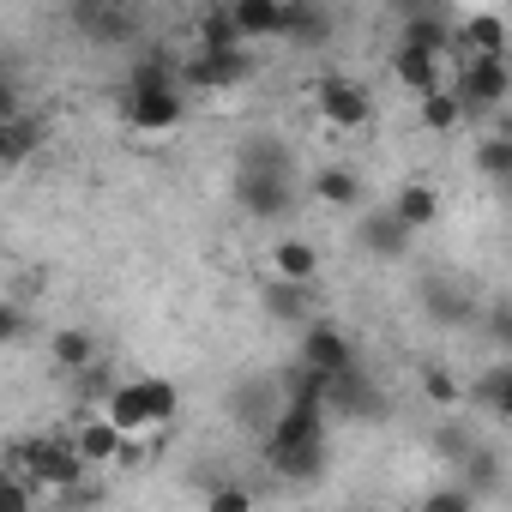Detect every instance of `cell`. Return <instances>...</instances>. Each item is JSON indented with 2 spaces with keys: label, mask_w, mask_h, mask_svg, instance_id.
I'll list each match as a JSON object with an SVG mask.
<instances>
[{
  "label": "cell",
  "mask_w": 512,
  "mask_h": 512,
  "mask_svg": "<svg viewBox=\"0 0 512 512\" xmlns=\"http://www.w3.org/2000/svg\"><path fill=\"white\" fill-rule=\"evenodd\" d=\"M13 470H19L25 482L55 488V494H73V488L85 482V458H79L73 434H37V440H25V446L13 452Z\"/></svg>",
  "instance_id": "6da1fadb"
},
{
  "label": "cell",
  "mask_w": 512,
  "mask_h": 512,
  "mask_svg": "<svg viewBox=\"0 0 512 512\" xmlns=\"http://www.w3.org/2000/svg\"><path fill=\"white\" fill-rule=\"evenodd\" d=\"M235 205L247 217H260V223H278L296 205V175H284V169H235Z\"/></svg>",
  "instance_id": "7a4b0ae2"
},
{
  "label": "cell",
  "mask_w": 512,
  "mask_h": 512,
  "mask_svg": "<svg viewBox=\"0 0 512 512\" xmlns=\"http://www.w3.org/2000/svg\"><path fill=\"white\" fill-rule=\"evenodd\" d=\"M314 109H320V121L338 127V133H356V127L374 121V97H368V85H356V79H344V73H326V79L314 85Z\"/></svg>",
  "instance_id": "3957f363"
},
{
  "label": "cell",
  "mask_w": 512,
  "mask_h": 512,
  "mask_svg": "<svg viewBox=\"0 0 512 512\" xmlns=\"http://www.w3.org/2000/svg\"><path fill=\"white\" fill-rule=\"evenodd\" d=\"M314 446H326V410H314V404H284V416H278L272 434H266V464L278 470L284 458L314 452Z\"/></svg>",
  "instance_id": "277c9868"
},
{
  "label": "cell",
  "mask_w": 512,
  "mask_h": 512,
  "mask_svg": "<svg viewBox=\"0 0 512 512\" xmlns=\"http://www.w3.org/2000/svg\"><path fill=\"white\" fill-rule=\"evenodd\" d=\"M253 73V55L247 49H211V55H187L181 61V85H193V91H229V85H241Z\"/></svg>",
  "instance_id": "5b68a950"
},
{
  "label": "cell",
  "mask_w": 512,
  "mask_h": 512,
  "mask_svg": "<svg viewBox=\"0 0 512 512\" xmlns=\"http://www.w3.org/2000/svg\"><path fill=\"white\" fill-rule=\"evenodd\" d=\"M302 368H314V374H326V380L350 374V368H356V344H350V332L332 326V320H314V326L302 332Z\"/></svg>",
  "instance_id": "8992f818"
},
{
  "label": "cell",
  "mask_w": 512,
  "mask_h": 512,
  "mask_svg": "<svg viewBox=\"0 0 512 512\" xmlns=\"http://www.w3.org/2000/svg\"><path fill=\"white\" fill-rule=\"evenodd\" d=\"M326 410H332L338 422H374V416H386V392H380L362 368H350V374H338V380L326 386Z\"/></svg>",
  "instance_id": "52a82bcc"
},
{
  "label": "cell",
  "mask_w": 512,
  "mask_h": 512,
  "mask_svg": "<svg viewBox=\"0 0 512 512\" xmlns=\"http://www.w3.org/2000/svg\"><path fill=\"white\" fill-rule=\"evenodd\" d=\"M506 91H512L506 61H470L464 79H458V103H464V115H488V109H500Z\"/></svg>",
  "instance_id": "ba28073f"
},
{
  "label": "cell",
  "mask_w": 512,
  "mask_h": 512,
  "mask_svg": "<svg viewBox=\"0 0 512 512\" xmlns=\"http://www.w3.org/2000/svg\"><path fill=\"white\" fill-rule=\"evenodd\" d=\"M73 25L91 37V43H133L139 37V19L127 7H115V0H79L73 7Z\"/></svg>",
  "instance_id": "9c48e42d"
},
{
  "label": "cell",
  "mask_w": 512,
  "mask_h": 512,
  "mask_svg": "<svg viewBox=\"0 0 512 512\" xmlns=\"http://www.w3.org/2000/svg\"><path fill=\"white\" fill-rule=\"evenodd\" d=\"M356 247L368 253V260H404L410 253V229L392 217V205L386 211H368L362 223H356Z\"/></svg>",
  "instance_id": "30bf717a"
},
{
  "label": "cell",
  "mask_w": 512,
  "mask_h": 512,
  "mask_svg": "<svg viewBox=\"0 0 512 512\" xmlns=\"http://www.w3.org/2000/svg\"><path fill=\"white\" fill-rule=\"evenodd\" d=\"M458 49H470V61H506V19L500 13H470L458 19Z\"/></svg>",
  "instance_id": "8fae6325"
},
{
  "label": "cell",
  "mask_w": 512,
  "mask_h": 512,
  "mask_svg": "<svg viewBox=\"0 0 512 512\" xmlns=\"http://www.w3.org/2000/svg\"><path fill=\"white\" fill-rule=\"evenodd\" d=\"M73 446H79V458H85V470H91V464H115V458L127 452V434H121L109 416H85V422L73 428Z\"/></svg>",
  "instance_id": "7c38bea8"
},
{
  "label": "cell",
  "mask_w": 512,
  "mask_h": 512,
  "mask_svg": "<svg viewBox=\"0 0 512 512\" xmlns=\"http://www.w3.org/2000/svg\"><path fill=\"white\" fill-rule=\"evenodd\" d=\"M229 19L241 43H260V37H284V7L278 0H229Z\"/></svg>",
  "instance_id": "4fadbf2b"
},
{
  "label": "cell",
  "mask_w": 512,
  "mask_h": 512,
  "mask_svg": "<svg viewBox=\"0 0 512 512\" xmlns=\"http://www.w3.org/2000/svg\"><path fill=\"white\" fill-rule=\"evenodd\" d=\"M392 79H398L404 91L428 97V91H440V55H428V49H410V43H398V49H392Z\"/></svg>",
  "instance_id": "5bb4252c"
},
{
  "label": "cell",
  "mask_w": 512,
  "mask_h": 512,
  "mask_svg": "<svg viewBox=\"0 0 512 512\" xmlns=\"http://www.w3.org/2000/svg\"><path fill=\"white\" fill-rule=\"evenodd\" d=\"M392 217L416 235V229H434V217H440V193L428 187V181H404L398 193H392Z\"/></svg>",
  "instance_id": "9a60e30c"
},
{
  "label": "cell",
  "mask_w": 512,
  "mask_h": 512,
  "mask_svg": "<svg viewBox=\"0 0 512 512\" xmlns=\"http://www.w3.org/2000/svg\"><path fill=\"white\" fill-rule=\"evenodd\" d=\"M103 416L127 434V440H139V434H151V404H145V380H133V386H115V398L103 404Z\"/></svg>",
  "instance_id": "2e32d148"
},
{
  "label": "cell",
  "mask_w": 512,
  "mask_h": 512,
  "mask_svg": "<svg viewBox=\"0 0 512 512\" xmlns=\"http://www.w3.org/2000/svg\"><path fill=\"white\" fill-rule=\"evenodd\" d=\"M272 272L284 278V284H314L320 278V253H314V241H296V235H284L278 247H272Z\"/></svg>",
  "instance_id": "e0dca14e"
},
{
  "label": "cell",
  "mask_w": 512,
  "mask_h": 512,
  "mask_svg": "<svg viewBox=\"0 0 512 512\" xmlns=\"http://www.w3.org/2000/svg\"><path fill=\"white\" fill-rule=\"evenodd\" d=\"M422 308H428V320H434V326H470V320H476L470 296H464L458 284H440V278H428V284H422Z\"/></svg>",
  "instance_id": "ac0fdd59"
},
{
  "label": "cell",
  "mask_w": 512,
  "mask_h": 512,
  "mask_svg": "<svg viewBox=\"0 0 512 512\" xmlns=\"http://www.w3.org/2000/svg\"><path fill=\"white\" fill-rule=\"evenodd\" d=\"M49 356H55L67 374H85V368H97V362H103L97 332H85V326H61V332L49 338Z\"/></svg>",
  "instance_id": "d6986e66"
},
{
  "label": "cell",
  "mask_w": 512,
  "mask_h": 512,
  "mask_svg": "<svg viewBox=\"0 0 512 512\" xmlns=\"http://www.w3.org/2000/svg\"><path fill=\"white\" fill-rule=\"evenodd\" d=\"M260 302H266V314L272 320H284V326H314V308H308V290L302 284H284V278H272L266 290H260Z\"/></svg>",
  "instance_id": "ffe728a7"
},
{
  "label": "cell",
  "mask_w": 512,
  "mask_h": 512,
  "mask_svg": "<svg viewBox=\"0 0 512 512\" xmlns=\"http://www.w3.org/2000/svg\"><path fill=\"white\" fill-rule=\"evenodd\" d=\"M284 37L290 43H326L332 37V13L326 7H314V0H290V7H284Z\"/></svg>",
  "instance_id": "44dd1931"
},
{
  "label": "cell",
  "mask_w": 512,
  "mask_h": 512,
  "mask_svg": "<svg viewBox=\"0 0 512 512\" xmlns=\"http://www.w3.org/2000/svg\"><path fill=\"white\" fill-rule=\"evenodd\" d=\"M235 169H284V175H296V151L284 139H272V133H253L241 145V163Z\"/></svg>",
  "instance_id": "7402d4cb"
},
{
  "label": "cell",
  "mask_w": 512,
  "mask_h": 512,
  "mask_svg": "<svg viewBox=\"0 0 512 512\" xmlns=\"http://www.w3.org/2000/svg\"><path fill=\"white\" fill-rule=\"evenodd\" d=\"M314 199L332 205V211H350V205H362V175L356 169H320L314 175Z\"/></svg>",
  "instance_id": "603a6c76"
},
{
  "label": "cell",
  "mask_w": 512,
  "mask_h": 512,
  "mask_svg": "<svg viewBox=\"0 0 512 512\" xmlns=\"http://www.w3.org/2000/svg\"><path fill=\"white\" fill-rule=\"evenodd\" d=\"M37 145H43V127L31 115H0V157L7 163H25Z\"/></svg>",
  "instance_id": "cb8c5ba5"
},
{
  "label": "cell",
  "mask_w": 512,
  "mask_h": 512,
  "mask_svg": "<svg viewBox=\"0 0 512 512\" xmlns=\"http://www.w3.org/2000/svg\"><path fill=\"white\" fill-rule=\"evenodd\" d=\"M476 398H482L494 416H506V422H512V362H500V368H482V380H476Z\"/></svg>",
  "instance_id": "d4e9b609"
},
{
  "label": "cell",
  "mask_w": 512,
  "mask_h": 512,
  "mask_svg": "<svg viewBox=\"0 0 512 512\" xmlns=\"http://www.w3.org/2000/svg\"><path fill=\"white\" fill-rule=\"evenodd\" d=\"M458 121H464L458 91H428V97H422V127H428V133H452Z\"/></svg>",
  "instance_id": "484cf974"
},
{
  "label": "cell",
  "mask_w": 512,
  "mask_h": 512,
  "mask_svg": "<svg viewBox=\"0 0 512 512\" xmlns=\"http://www.w3.org/2000/svg\"><path fill=\"white\" fill-rule=\"evenodd\" d=\"M476 169L506 187V181H512V139H506V133H488V139L476 145Z\"/></svg>",
  "instance_id": "4316f807"
},
{
  "label": "cell",
  "mask_w": 512,
  "mask_h": 512,
  "mask_svg": "<svg viewBox=\"0 0 512 512\" xmlns=\"http://www.w3.org/2000/svg\"><path fill=\"white\" fill-rule=\"evenodd\" d=\"M145 404H151V428H169L175 422V410H181V398H175V386L169 380H145Z\"/></svg>",
  "instance_id": "83f0119b"
},
{
  "label": "cell",
  "mask_w": 512,
  "mask_h": 512,
  "mask_svg": "<svg viewBox=\"0 0 512 512\" xmlns=\"http://www.w3.org/2000/svg\"><path fill=\"white\" fill-rule=\"evenodd\" d=\"M458 470H464V488H470V494H476V488H494V482H500V458H494L488 446H476V452H470V458H464Z\"/></svg>",
  "instance_id": "f1b7e54d"
},
{
  "label": "cell",
  "mask_w": 512,
  "mask_h": 512,
  "mask_svg": "<svg viewBox=\"0 0 512 512\" xmlns=\"http://www.w3.org/2000/svg\"><path fill=\"white\" fill-rule=\"evenodd\" d=\"M205 512H253V494H247V482H211V494H205Z\"/></svg>",
  "instance_id": "f546056e"
},
{
  "label": "cell",
  "mask_w": 512,
  "mask_h": 512,
  "mask_svg": "<svg viewBox=\"0 0 512 512\" xmlns=\"http://www.w3.org/2000/svg\"><path fill=\"white\" fill-rule=\"evenodd\" d=\"M73 392H79V398H97V404H109V398H115V374H109V368L97 362V368L73 374Z\"/></svg>",
  "instance_id": "4dcf8cb0"
},
{
  "label": "cell",
  "mask_w": 512,
  "mask_h": 512,
  "mask_svg": "<svg viewBox=\"0 0 512 512\" xmlns=\"http://www.w3.org/2000/svg\"><path fill=\"white\" fill-rule=\"evenodd\" d=\"M422 392H428L434 404H458V398H464V386L452 380V368H422Z\"/></svg>",
  "instance_id": "1f68e13d"
},
{
  "label": "cell",
  "mask_w": 512,
  "mask_h": 512,
  "mask_svg": "<svg viewBox=\"0 0 512 512\" xmlns=\"http://www.w3.org/2000/svg\"><path fill=\"white\" fill-rule=\"evenodd\" d=\"M422 512H476V494L470 488H434L422 500Z\"/></svg>",
  "instance_id": "d6a6232c"
},
{
  "label": "cell",
  "mask_w": 512,
  "mask_h": 512,
  "mask_svg": "<svg viewBox=\"0 0 512 512\" xmlns=\"http://www.w3.org/2000/svg\"><path fill=\"white\" fill-rule=\"evenodd\" d=\"M0 512H31V482H25L19 470L0 482Z\"/></svg>",
  "instance_id": "836d02e7"
},
{
  "label": "cell",
  "mask_w": 512,
  "mask_h": 512,
  "mask_svg": "<svg viewBox=\"0 0 512 512\" xmlns=\"http://www.w3.org/2000/svg\"><path fill=\"white\" fill-rule=\"evenodd\" d=\"M488 338H494L500 350H512V302H494V308H488Z\"/></svg>",
  "instance_id": "e575fe53"
},
{
  "label": "cell",
  "mask_w": 512,
  "mask_h": 512,
  "mask_svg": "<svg viewBox=\"0 0 512 512\" xmlns=\"http://www.w3.org/2000/svg\"><path fill=\"white\" fill-rule=\"evenodd\" d=\"M440 452H446L452 464H464V458L476 452V440H464V428H440Z\"/></svg>",
  "instance_id": "d590c367"
},
{
  "label": "cell",
  "mask_w": 512,
  "mask_h": 512,
  "mask_svg": "<svg viewBox=\"0 0 512 512\" xmlns=\"http://www.w3.org/2000/svg\"><path fill=\"white\" fill-rule=\"evenodd\" d=\"M19 332H25V314H19V308L7 302V308H0V338H7V344H13Z\"/></svg>",
  "instance_id": "8d00e7d4"
},
{
  "label": "cell",
  "mask_w": 512,
  "mask_h": 512,
  "mask_svg": "<svg viewBox=\"0 0 512 512\" xmlns=\"http://www.w3.org/2000/svg\"><path fill=\"white\" fill-rule=\"evenodd\" d=\"M506 199H512V181H506Z\"/></svg>",
  "instance_id": "74e56055"
},
{
  "label": "cell",
  "mask_w": 512,
  "mask_h": 512,
  "mask_svg": "<svg viewBox=\"0 0 512 512\" xmlns=\"http://www.w3.org/2000/svg\"><path fill=\"white\" fill-rule=\"evenodd\" d=\"M506 139H512V121H506Z\"/></svg>",
  "instance_id": "f35d334b"
}]
</instances>
